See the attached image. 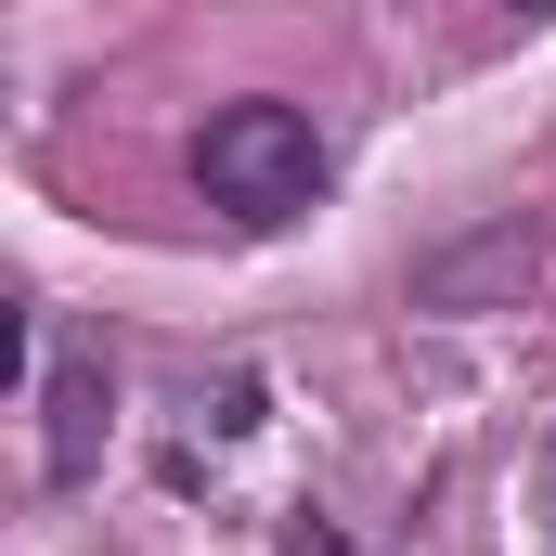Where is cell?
Listing matches in <instances>:
<instances>
[{
  "label": "cell",
  "mask_w": 556,
  "mask_h": 556,
  "mask_svg": "<svg viewBox=\"0 0 556 556\" xmlns=\"http://www.w3.org/2000/svg\"><path fill=\"white\" fill-rule=\"evenodd\" d=\"M194 194L233 220V233H285L311 194H324V130L273 104V91H247V104H220L207 130H194Z\"/></svg>",
  "instance_id": "cell-1"
},
{
  "label": "cell",
  "mask_w": 556,
  "mask_h": 556,
  "mask_svg": "<svg viewBox=\"0 0 556 556\" xmlns=\"http://www.w3.org/2000/svg\"><path fill=\"white\" fill-rule=\"evenodd\" d=\"M104 415H117L104 363H91V350H52V453H39V479H52V492H78V479L104 466Z\"/></svg>",
  "instance_id": "cell-2"
},
{
  "label": "cell",
  "mask_w": 556,
  "mask_h": 556,
  "mask_svg": "<svg viewBox=\"0 0 556 556\" xmlns=\"http://www.w3.org/2000/svg\"><path fill=\"white\" fill-rule=\"evenodd\" d=\"M492 285H531V233H518V220H492L479 247L427 260V273H415V298H427V311H466V298H492Z\"/></svg>",
  "instance_id": "cell-3"
},
{
  "label": "cell",
  "mask_w": 556,
  "mask_h": 556,
  "mask_svg": "<svg viewBox=\"0 0 556 556\" xmlns=\"http://www.w3.org/2000/svg\"><path fill=\"white\" fill-rule=\"evenodd\" d=\"M285 556H350V544H337L324 518H285Z\"/></svg>",
  "instance_id": "cell-4"
},
{
  "label": "cell",
  "mask_w": 556,
  "mask_h": 556,
  "mask_svg": "<svg viewBox=\"0 0 556 556\" xmlns=\"http://www.w3.org/2000/svg\"><path fill=\"white\" fill-rule=\"evenodd\" d=\"M518 13H556V0H518Z\"/></svg>",
  "instance_id": "cell-5"
}]
</instances>
